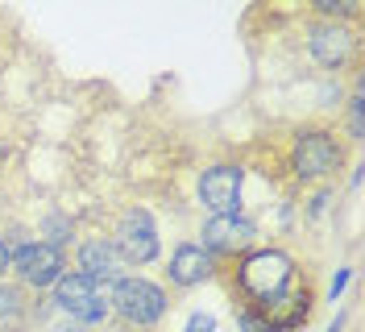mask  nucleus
Segmentation results:
<instances>
[{
	"mask_svg": "<svg viewBox=\"0 0 365 332\" xmlns=\"http://www.w3.org/2000/svg\"><path fill=\"white\" fill-rule=\"evenodd\" d=\"M182 332H216V316H207V311H195L191 320H187V328Z\"/></svg>",
	"mask_w": 365,
	"mask_h": 332,
	"instance_id": "4468645a",
	"label": "nucleus"
},
{
	"mask_svg": "<svg viewBox=\"0 0 365 332\" xmlns=\"http://www.w3.org/2000/svg\"><path fill=\"white\" fill-rule=\"evenodd\" d=\"M9 270L17 274L21 287L46 291L67 274L71 262L63 249H54V245H46V241H17V245H9Z\"/></svg>",
	"mask_w": 365,
	"mask_h": 332,
	"instance_id": "39448f33",
	"label": "nucleus"
},
{
	"mask_svg": "<svg viewBox=\"0 0 365 332\" xmlns=\"http://www.w3.org/2000/svg\"><path fill=\"white\" fill-rule=\"evenodd\" d=\"M108 241H113V249L120 253V262L125 266H150L162 253L158 224H154V216H150L145 208H137V203L116 216Z\"/></svg>",
	"mask_w": 365,
	"mask_h": 332,
	"instance_id": "20e7f679",
	"label": "nucleus"
},
{
	"mask_svg": "<svg viewBox=\"0 0 365 332\" xmlns=\"http://www.w3.org/2000/svg\"><path fill=\"white\" fill-rule=\"evenodd\" d=\"M216 274V258L207 253L200 241H179L175 245V253H170V262H166V283L175 291H191L207 283Z\"/></svg>",
	"mask_w": 365,
	"mask_h": 332,
	"instance_id": "1a4fd4ad",
	"label": "nucleus"
},
{
	"mask_svg": "<svg viewBox=\"0 0 365 332\" xmlns=\"http://www.w3.org/2000/svg\"><path fill=\"white\" fill-rule=\"evenodd\" d=\"M328 332H341V320H336V324H328Z\"/></svg>",
	"mask_w": 365,
	"mask_h": 332,
	"instance_id": "f3484780",
	"label": "nucleus"
},
{
	"mask_svg": "<svg viewBox=\"0 0 365 332\" xmlns=\"http://www.w3.org/2000/svg\"><path fill=\"white\" fill-rule=\"evenodd\" d=\"M54 308L71 316L79 328H96L113 316V283H100V278H88L79 270H67L58 283H54Z\"/></svg>",
	"mask_w": 365,
	"mask_h": 332,
	"instance_id": "f257e3e1",
	"label": "nucleus"
},
{
	"mask_svg": "<svg viewBox=\"0 0 365 332\" xmlns=\"http://www.w3.org/2000/svg\"><path fill=\"white\" fill-rule=\"evenodd\" d=\"M241 187H245L241 162H216V166L200 171L195 196L207 208V216H237L241 212Z\"/></svg>",
	"mask_w": 365,
	"mask_h": 332,
	"instance_id": "423d86ee",
	"label": "nucleus"
},
{
	"mask_svg": "<svg viewBox=\"0 0 365 332\" xmlns=\"http://www.w3.org/2000/svg\"><path fill=\"white\" fill-rule=\"evenodd\" d=\"M349 278H353V270H336V278H332V287H328V299H332V303L341 299V291L349 287Z\"/></svg>",
	"mask_w": 365,
	"mask_h": 332,
	"instance_id": "2eb2a0df",
	"label": "nucleus"
},
{
	"mask_svg": "<svg viewBox=\"0 0 365 332\" xmlns=\"http://www.w3.org/2000/svg\"><path fill=\"white\" fill-rule=\"evenodd\" d=\"M291 171H295L299 183H324V178L341 175L344 171L341 137L332 129H319V125L299 129L295 141H291Z\"/></svg>",
	"mask_w": 365,
	"mask_h": 332,
	"instance_id": "7ed1b4c3",
	"label": "nucleus"
},
{
	"mask_svg": "<svg viewBox=\"0 0 365 332\" xmlns=\"http://www.w3.org/2000/svg\"><path fill=\"white\" fill-rule=\"evenodd\" d=\"M200 237H204L200 245L212 258H241V253H250L257 245V224L245 221L241 212L237 216H207Z\"/></svg>",
	"mask_w": 365,
	"mask_h": 332,
	"instance_id": "6e6552de",
	"label": "nucleus"
},
{
	"mask_svg": "<svg viewBox=\"0 0 365 332\" xmlns=\"http://www.w3.org/2000/svg\"><path fill=\"white\" fill-rule=\"evenodd\" d=\"M54 332H83V328H54Z\"/></svg>",
	"mask_w": 365,
	"mask_h": 332,
	"instance_id": "a211bd4d",
	"label": "nucleus"
},
{
	"mask_svg": "<svg viewBox=\"0 0 365 332\" xmlns=\"http://www.w3.org/2000/svg\"><path fill=\"white\" fill-rule=\"evenodd\" d=\"M357 29L349 21H316L307 29V54L324 71H344L357 59Z\"/></svg>",
	"mask_w": 365,
	"mask_h": 332,
	"instance_id": "0eeeda50",
	"label": "nucleus"
},
{
	"mask_svg": "<svg viewBox=\"0 0 365 332\" xmlns=\"http://www.w3.org/2000/svg\"><path fill=\"white\" fill-rule=\"evenodd\" d=\"M237 324H241V332H282L278 324L262 320V316H250V311H237Z\"/></svg>",
	"mask_w": 365,
	"mask_h": 332,
	"instance_id": "ddd939ff",
	"label": "nucleus"
},
{
	"mask_svg": "<svg viewBox=\"0 0 365 332\" xmlns=\"http://www.w3.org/2000/svg\"><path fill=\"white\" fill-rule=\"evenodd\" d=\"M9 274V241H0V278Z\"/></svg>",
	"mask_w": 365,
	"mask_h": 332,
	"instance_id": "dca6fc26",
	"label": "nucleus"
},
{
	"mask_svg": "<svg viewBox=\"0 0 365 332\" xmlns=\"http://www.w3.org/2000/svg\"><path fill=\"white\" fill-rule=\"evenodd\" d=\"M25 324H29L25 291L0 278V332H17V328H25Z\"/></svg>",
	"mask_w": 365,
	"mask_h": 332,
	"instance_id": "9b49d317",
	"label": "nucleus"
},
{
	"mask_svg": "<svg viewBox=\"0 0 365 332\" xmlns=\"http://www.w3.org/2000/svg\"><path fill=\"white\" fill-rule=\"evenodd\" d=\"M349 137L361 146L365 141V100H361V84L353 91V100H349Z\"/></svg>",
	"mask_w": 365,
	"mask_h": 332,
	"instance_id": "f8f14e48",
	"label": "nucleus"
},
{
	"mask_svg": "<svg viewBox=\"0 0 365 332\" xmlns=\"http://www.w3.org/2000/svg\"><path fill=\"white\" fill-rule=\"evenodd\" d=\"M75 270L88 278H100V283H116L125 274V262H120V253L113 249L108 237H83L75 249Z\"/></svg>",
	"mask_w": 365,
	"mask_h": 332,
	"instance_id": "9d476101",
	"label": "nucleus"
},
{
	"mask_svg": "<svg viewBox=\"0 0 365 332\" xmlns=\"http://www.w3.org/2000/svg\"><path fill=\"white\" fill-rule=\"evenodd\" d=\"M170 311V299L166 291L145 278V274H120L113 283V316H120L129 328L145 332V328H158Z\"/></svg>",
	"mask_w": 365,
	"mask_h": 332,
	"instance_id": "f03ea898",
	"label": "nucleus"
}]
</instances>
